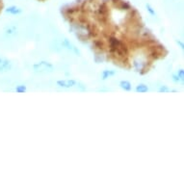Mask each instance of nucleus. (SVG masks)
Wrapping results in <instances>:
<instances>
[{"instance_id": "f257e3e1", "label": "nucleus", "mask_w": 184, "mask_h": 184, "mask_svg": "<svg viewBox=\"0 0 184 184\" xmlns=\"http://www.w3.org/2000/svg\"><path fill=\"white\" fill-rule=\"evenodd\" d=\"M33 69L35 72L37 73H46V72H52L53 71V66L51 64H49L47 62H40L35 64L33 66Z\"/></svg>"}, {"instance_id": "f03ea898", "label": "nucleus", "mask_w": 184, "mask_h": 184, "mask_svg": "<svg viewBox=\"0 0 184 184\" xmlns=\"http://www.w3.org/2000/svg\"><path fill=\"white\" fill-rule=\"evenodd\" d=\"M77 84L76 81L72 80V79H67V80H59L57 81V85L62 87V88H72Z\"/></svg>"}, {"instance_id": "7ed1b4c3", "label": "nucleus", "mask_w": 184, "mask_h": 184, "mask_svg": "<svg viewBox=\"0 0 184 184\" xmlns=\"http://www.w3.org/2000/svg\"><path fill=\"white\" fill-rule=\"evenodd\" d=\"M63 45L65 46V47H67L68 49H69V50H71V51H73L74 53H76L78 55H80V51L78 50V49L75 47V46L72 45V43L69 42V41L68 39H64L63 41Z\"/></svg>"}, {"instance_id": "20e7f679", "label": "nucleus", "mask_w": 184, "mask_h": 184, "mask_svg": "<svg viewBox=\"0 0 184 184\" xmlns=\"http://www.w3.org/2000/svg\"><path fill=\"white\" fill-rule=\"evenodd\" d=\"M119 86H121L122 89H124V91H130L131 90V84L128 82V81H122L119 83Z\"/></svg>"}, {"instance_id": "39448f33", "label": "nucleus", "mask_w": 184, "mask_h": 184, "mask_svg": "<svg viewBox=\"0 0 184 184\" xmlns=\"http://www.w3.org/2000/svg\"><path fill=\"white\" fill-rule=\"evenodd\" d=\"M116 73V71H104L103 72H102V79L105 80V79H107V78H109L110 76H113L114 74Z\"/></svg>"}, {"instance_id": "423d86ee", "label": "nucleus", "mask_w": 184, "mask_h": 184, "mask_svg": "<svg viewBox=\"0 0 184 184\" xmlns=\"http://www.w3.org/2000/svg\"><path fill=\"white\" fill-rule=\"evenodd\" d=\"M148 91V86L144 85V84H140L136 87V92L138 93H147Z\"/></svg>"}, {"instance_id": "0eeeda50", "label": "nucleus", "mask_w": 184, "mask_h": 184, "mask_svg": "<svg viewBox=\"0 0 184 184\" xmlns=\"http://www.w3.org/2000/svg\"><path fill=\"white\" fill-rule=\"evenodd\" d=\"M7 12H10V13L14 14H19L21 10H20L19 8H16V7H12L10 9H8Z\"/></svg>"}, {"instance_id": "6e6552de", "label": "nucleus", "mask_w": 184, "mask_h": 184, "mask_svg": "<svg viewBox=\"0 0 184 184\" xmlns=\"http://www.w3.org/2000/svg\"><path fill=\"white\" fill-rule=\"evenodd\" d=\"M16 91L17 93H25L26 92V87L24 85H20V86H17Z\"/></svg>"}, {"instance_id": "1a4fd4ad", "label": "nucleus", "mask_w": 184, "mask_h": 184, "mask_svg": "<svg viewBox=\"0 0 184 184\" xmlns=\"http://www.w3.org/2000/svg\"><path fill=\"white\" fill-rule=\"evenodd\" d=\"M171 90L168 88V86H162L161 88L159 89V92L160 93H168V92H170Z\"/></svg>"}, {"instance_id": "9d476101", "label": "nucleus", "mask_w": 184, "mask_h": 184, "mask_svg": "<svg viewBox=\"0 0 184 184\" xmlns=\"http://www.w3.org/2000/svg\"><path fill=\"white\" fill-rule=\"evenodd\" d=\"M183 74H184V71H182V69H180V71L177 72V75H179V77L180 78V80H183Z\"/></svg>"}]
</instances>
